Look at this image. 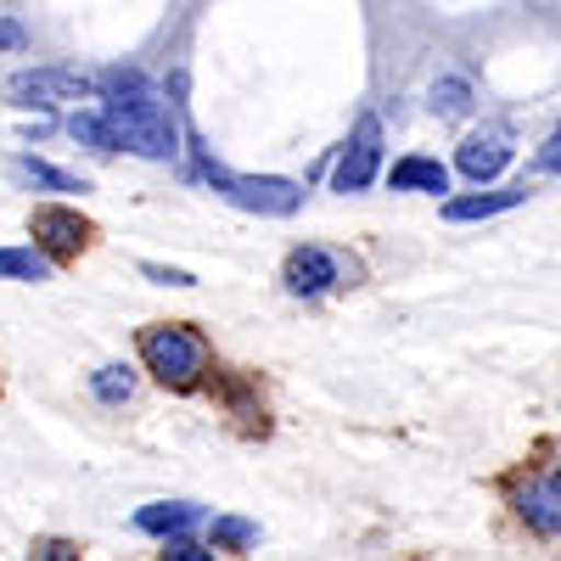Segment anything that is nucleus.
<instances>
[{
	"label": "nucleus",
	"mask_w": 561,
	"mask_h": 561,
	"mask_svg": "<svg viewBox=\"0 0 561 561\" xmlns=\"http://www.w3.org/2000/svg\"><path fill=\"white\" fill-rule=\"evenodd\" d=\"M96 90H102V113L118 129V147L124 152L147 158V163H169L180 152L174 107L147 84V73H140V68H107L96 79Z\"/></svg>",
	"instance_id": "nucleus-1"
},
{
	"label": "nucleus",
	"mask_w": 561,
	"mask_h": 561,
	"mask_svg": "<svg viewBox=\"0 0 561 561\" xmlns=\"http://www.w3.org/2000/svg\"><path fill=\"white\" fill-rule=\"evenodd\" d=\"M192 152H197V174L214 185L225 203H237V208H248V214H270V219L304 208V185H298V180H280V174H230V169H219V163L203 152V140H192Z\"/></svg>",
	"instance_id": "nucleus-2"
},
{
	"label": "nucleus",
	"mask_w": 561,
	"mask_h": 561,
	"mask_svg": "<svg viewBox=\"0 0 561 561\" xmlns=\"http://www.w3.org/2000/svg\"><path fill=\"white\" fill-rule=\"evenodd\" d=\"M140 359L163 388H197L208 370V343L192 325H147L140 332Z\"/></svg>",
	"instance_id": "nucleus-3"
},
{
	"label": "nucleus",
	"mask_w": 561,
	"mask_h": 561,
	"mask_svg": "<svg viewBox=\"0 0 561 561\" xmlns=\"http://www.w3.org/2000/svg\"><path fill=\"white\" fill-rule=\"evenodd\" d=\"M96 79L79 73V68H23L7 79V102L23 113H51L57 102H84Z\"/></svg>",
	"instance_id": "nucleus-4"
},
{
	"label": "nucleus",
	"mask_w": 561,
	"mask_h": 561,
	"mask_svg": "<svg viewBox=\"0 0 561 561\" xmlns=\"http://www.w3.org/2000/svg\"><path fill=\"white\" fill-rule=\"evenodd\" d=\"M354 275V264L343 259V253H332V248H293V259H287V270H280V280H287V293L293 298H320V293H332L337 280H348Z\"/></svg>",
	"instance_id": "nucleus-5"
},
{
	"label": "nucleus",
	"mask_w": 561,
	"mask_h": 561,
	"mask_svg": "<svg viewBox=\"0 0 561 561\" xmlns=\"http://www.w3.org/2000/svg\"><path fill=\"white\" fill-rule=\"evenodd\" d=\"M377 169H382V124L377 118H359V129L348 135V147H343V158H337V169H332V192H365L370 180H377Z\"/></svg>",
	"instance_id": "nucleus-6"
},
{
	"label": "nucleus",
	"mask_w": 561,
	"mask_h": 561,
	"mask_svg": "<svg viewBox=\"0 0 561 561\" xmlns=\"http://www.w3.org/2000/svg\"><path fill=\"white\" fill-rule=\"evenodd\" d=\"M511 500H517V517H523L534 534L561 539V466L523 478L517 489H511Z\"/></svg>",
	"instance_id": "nucleus-7"
},
{
	"label": "nucleus",
	"mask_w": 561,
	"mask_h": 561,
	"mask_svg": "<svg viewBox=\"0 0 561 561\" xmlns=\"http://www.w3.org/2000/svg\"><path fill=\"white\" fill-rule=\"evenodd\" d=\"M28 230H34V248L45 259H79L90 248V219H79L73 208H57V203L51 208H34Z\"/></svg>",
	"instance_id": "nucleus-8"
},
{
	"label": "nucleus",
	"mask_w": 561,
	"mask_h": 561,
	"mask_svg": "<svg viewBox=\"0 0 561 561\" xmlns=\"http://www.w3.org/2000/svg\"><path fill=\"white\" fill-rule=\"evenodd\" d=\"M455 163H460L466 180H494V174L511 163V135H505L500 124H489V129H478V135H466Z\"/></svg>",
	"instance_id": "nucleus-9"
},
{
	"label": "nucleus",
	"mask_w": 561,
	"mask_h": 561,
	"mask_svg": "<svg viewBox=\"0 0 561 561\" xmlns=\"http://www.w3.org/2000/svg\"><path fill=\"white\" fill-rule=\"evenodd\" d=\"M197 517H203V511L192 500H158V505H140L135 511V528L140 534H158V539H180Z\"/></svg>",
	"instance_id": "nucleus-10"
},
{
	"label": "nucleus",
	"mask_w": 561,
	"mask_h": 561,
	"mask_svg": "<svg viewBox=\"0 0 561 561\" xmlns=\"http://www.w3.org/2000/svg\"><path fill=\"white\" fill-rule=\"evenodd\" d=\"M388 185H393V192H433L438 197V192H449V169L438 158H399Z\"/></svg>",
	"instance_id": "nucleus-11"
},
{
	"label": "nucleus",
	"mask_w": 561,
	"mask_h": 561,
	"mask_svg": "<svg viewBox=\"0 0 561 561\" xmlns=\"http://www.w3.org/2000/svg\"><path fill=\"white\" fill-rule=\"evenodd\" d=\"M12 180L18 185H39V192H90L84 174H68V169L45 163V158H12Z\"/></svg>",
	"instance_id": "nucleus-12"
},
{
	"label": "nucleus",
	"mask_w": 561,
	"mask_h": 561,
	"mask_svg": "<svg viewBox=\"0 0 561 561\" xmlns=\"http://www.w3.org/2000/svg\"><path fill=\"white\" fill-rule=\"evenodd\" d=\"M528 192L517 185V192H483V197H449L444 203V219L466 225V219H489V214H505V208H517Z\"/></svg>",
	"instance_id": "nucleus-13"
},
{
	"label": "nucleus",
	"mask_w": 561,
	"mask_h": 561,
	"mask_svg": "<svg viewBox=\"0 0 561 561\" xmlns=\"http://www.w3.org/2000/svg\"><path fill=\"white\" fill-rule=\"evenodd\" d=\"M68 135L79 140V147H96V152H124V147H118V129L107 124V113H102V107H79V113L68 118Z\"/></svg>",
	"instance_id": "nucleus-14"
},
{
	"label": "nucleus",
	"mask_w": 561,
	"mask_h": 561,
	"mask_svg": "<svg viewBox=\"0 0 561 561\" xmlns=\"http://www.w3.org/2000/svg\"><path fill=\"white\" fill-rule=\"evenodd\" d=\"M51 259L39 248H0V280H45Z\"/></svg>",
	"instance_id": "nucleus-15"
},
{
	"label": "nucleus",
	"mask_w": 561,
	"mask_h": 561,
	"mask_svg": "<svg viewBox=\"0 0 561 561\" xmlns=\"http://www.w3.org/2000/svg\"><path fill=\"white\" fill-rule=\"evenodd\" d=\"M208 545L214 550H248V545H259V523H248V517H214Z\"/></svg>",
	"instance_id": "nucleus-16"
},
{
	"label": "nucleus",
	"mask_w": 561,
	"mask_h": 561,
	"mask_svg": "<svg viewBox=\"0 0 561 561\" xmlns=\"http://www.w3.org/2000/svg\"><path fill=\"white\" fill-rule=\"evenodd\" d=\"M433 113L466 118V113H472V84H466V79H438L433 84Z\"/></svg>",
	"instance_id": "nucleus-17"
},
{
	"label": "nucleus",
	"mask_w": 561,
	"mask_h": 561,
	"mask_svg": "<svg viewBox=\"0 0 561 561\" xmlns=\"http://www.w3.org/2000/svg\"><path fill=\"white\" fill-rule=\"evenodd\" d=\"M90 388H96V399H102V404H124V399L135 393V377H129L124 365H102V370H96V382H90Z\"/></svg>",
	"instance_id": "nucleus-18"
},
{
	"label": "nucleus",
	"mask_w": 561,
	"mask_h": 561,
	"mask_svg": "<svg viewBox=\"0 0 561 561\" xmlns=\"http://www.w3.org/2000/svg\"><path fill=\"white\" fill-rule=\"evenodd\" d=\"M163 561H214V545H197V539H169L163 545Z\"/></svg>",
	"instance_id": "nucleus-19"
},
{
	"label": "nucleus",
	"mask_w": 561,
	"mask_h": 561,
	"mask_svg": "<svg viewBox=\"0 0 561 561\" xmlns=\"http://www.w3.org/2000/svg\"><path fill=\"white\" fill-rule=\"evenodd\" d=\"M140 275H147V280H158V287H197V275L169 270V264H140Z\"/></svg>",
	"instance_id": "nucleus-20"
},
{
	"label": "nucleus",
	"mask_w": 561,
	"mask_h": 561,
	"mask_svg": "<svg viewBox=\"0 0 561 561\" xmlns=\"http://www.w3.org/2000/svg\"><path fill=\"white\" fill-rule=\"evenodd\" d=\"M34 561H79V545H68V539H45V545H34Z\"/></svg>",
	"instance_id": "nucleus-21"
},
{
	"label": "nucleus",
	"mask_w": 561,
	"mask_h": 561,
	"mask_svg": "<svg viewBox=\"0 0 561 561\" xmlns=\"http://www.w3.org/2000/svg\"><path fill=\"white\" fill-rule=\"evenodd\" d=\"M539 169H550V174H561V124H556V135L545 140V152H539Z\"/></svg>",
	"instance_id": "nucleus-22"
},
{
	"label": "nucleus",
	"mask_w": 561,
	"mask_h": 561,
	"mask_svg": "<svg viewBox=\"0 0 561 561\" xmlns=\"http://www.w3.org/2000/svg\"><path fill=\"white\" fill-rule=\"evenodd\" d=\"M18 45H23V28L7 18V23H0V51H18Z\"/></svg>",
	"instance_id": "nucleus-23"
}]
</instances>
